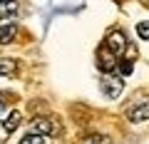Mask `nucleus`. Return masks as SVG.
Returning a JSON list of instances; mask_svg holds the SVG:
<instances>
[{"label":"nucleus","mask_w":149,"mask_h":144,"mask_svg":"<svg viewBox=\"0 0 149 144\" xmlns=\"http://www.w3.org/2000/svg\"><path fill=\"white\" fill-rule=\"evenodd\" d=\"M104 45H107V47H109L114 55H117V57H119L122 52H127V47H129L127 35H124L122 30H112L109 35H107V42H104Z\"/></svg>","instance_id":"4"},{"label":"nucleus","mask_w":149,"mask_h":144,"mask_svg":"<svg viewBox=\"0 0 149 144\" xmlns=\"http://www.w3.org/2000/svg\"><path fill=\"white\" fill-rule=\"evenodd\" d=\"M0 144H3V139H0Z\"/></svg>","instance_id":"14"},{"label":"nucleus","mask_w":149,"mask_h":144,"mask_svg":"<svg viewBox=\"0 0 149 144\" xmlns=\"http://www.w3.org/2000/svg\"><path fill=\"white\" fill-rule=\"evenodd\" d=\"M15 72H17V60H13V57H0V75L13 77Z\"/></svg>","instance_id":"7"},{"label":"nucleus","mask_w":149,"mask_h":144,"mask_svg":"<svg viewBox=\"0 0 149 144\" xmlns=\"http://www.w3.org/2000/svg\"><path fill=\"white\" fill-rule=\"evenodd\" d=\"M15 13H17L15 0H0V20H10Z\"/></svg>","instance_id":"6"},{"label":"nucleus","mask_w":149,"mask_h":144,"mask_svg":"<svg viewBox=\"0 0 149 144\" xmlns=\"http://www.w3.org/2000/svg\"><path fill=\"white\" fill-rule=\"evenodd\" d=\"M137 35H139V40H149V20L137 22Z\"/></svg>","instance_id":"12"},{"label":"nucleus","mask_w":149,"mask_h":144,"mask_svg":"<svg viewBox=\"0 0 149 144\" xmlns=\"http://www.w3.org/2000/svg\"><path fill=\"white\" fill-rule=\"evenodd\" d=\"M97 67L102 70V72H112V70H117V55L112 52L107 45H102L100 50H97Z\"/></svg>","instance_id":"3"},{"label":"nucleus","mask_w":149,"mask_h":144,"mask_svg":"<svg viewBox=\"0 0 149 144\" xmlns=\"http://www.w3.org/2000/svg\"><path fill=\"white\" fill-rule=\"evenodd\" d=\"M127 119L129 122H147L149 119V97H137L127 107Z\"/></svg>","instance_id":"2"},{"label":"nucleus","mask_w":149,"mask_h":144,"mask_svg":"<svg viewBox=\"0 0 149 144\" xmlns=\"http://www.w3.org/2000/svg\"><path fill=\"white\" fill-rule=\"evenodd\" d=\"M32 134H42V137H47V134H55L57 132V124L52 122V119H47V117H37L35 122H32Z\"/></svg>","instance_id":"5"},{"label":"nucleus","mask_w":149,"mask_h":144,"mask_svg":"<svg viewBox=\"0 0 149 144\" xmlns=\"http://www.w3.org/2000/svg\"><path fill=\"white\" fill-rule=\"evenodd\" d=\"M3 109H5V102H3V99H0V112H3Z\"/></svg>","instance_id":"13"},{"label":"nucleus","mask_w":149,"mask_h":144,"mask_svg":"<svg viewBox=\"0 0 149 144\" xmlns=\"http://www.w3.org/2000/svg\"><path fill=\"white\" fill-rule=\"evenodd\" d=\"M117 70H119V77H129V75H132V70H134V62H132V60H119Z\"/></svg>","instance_id":"10"},{"label":"nucleus","mask_w":149,"mask_h":144,"mask_svg":"<svg viewBox=\"0 0 149 144\" xmlns=\"http://www.w3.org/2000/svg\"><path fill=\"white\" fill-rule=\"evenodd\" d=\"M15 35H17V25H15V22L3 25V30H0V42H3V45L13 42V40H15Z\"/></svg>","instance_id":"9"},{"label":"nucleus","mask_w":149,"mask_h":144,"mask_svg":"<svg viewBox=\"0 0 149 144\" xmlns=\"http://www.w3.org/2000/svg\"><path fill=\"white\" fill-rule=\"evenodd\" d=\"M20 122H22L20 112H10V114H8V119H3V129H5L8 134H13L17 127H20Z\"/></svg>","instance_id":"8"},{"label":"nucleus","mask_w":149,"mask_h":144,"mask_svg":"<svg viewBox=\"0 0 149 144\" xmlns=\"http://www.w3.org/2000/svg\"><path fill=\"white\" fill-rule=\"evenodd\" d=\"M100 87H102V92H104L107 99H117V97L122 95V90H124V77L107 72V75L100 80Z\"/></svg>","instance_id":"1"},{"label":"nucleus","mask_w":149,"mask_h":144,"mask_svg":"<svg viewBox=\"0 0 149 144\" xmlns=\"http://www.w3.org/2000/svg\"><path fill=\"white\" fill-rule=\"evenodd\" d=\"M20 144H47V139L42 134H27L25 139H20Z\"/></svg>","instance_id":"11"}]
</instances>
